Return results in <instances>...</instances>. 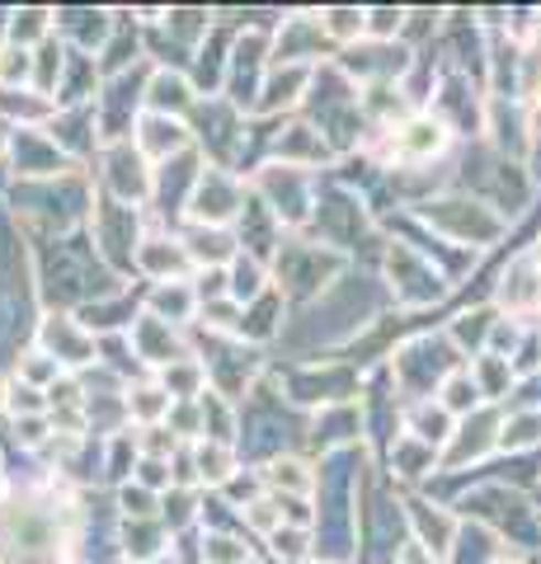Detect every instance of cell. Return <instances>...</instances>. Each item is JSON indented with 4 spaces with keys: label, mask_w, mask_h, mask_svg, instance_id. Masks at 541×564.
<instances>
[{
    "label": "cell",
    "mask_w": 541,
    "mask_h": 564,
    "mask_svg": "<svg viewBox=\"0 0 541 564\" xmlns=\"http://www.w3.org/2000/svg\"><path fill=\"white\" fill-rule=\"evenodd\" d=\"M414 429H419L414 437L424 447L447 443V437H452V414L443 410V404H419V410H414Z\"/></svg>",
    "instance_id": "cell-11"
},
{
    "label": "cell",
    "mask_w": 541,
    "mask_h": 564,
    "mask_svg": "<svg viewBox=\"0 0 541 564\" xmlns=\"http://www.w3.org/2000/svg\"><path fill=\"white\" fill-rule=\"evenodd\" d=\"M443 141H447V132H443V122H433V118H414V122H405V128L396 132V161H410V165H424V161H433V155L443 151Z\"/></svg>",
    "instance_id": "cell-2"
},
{
    "label": "cell",
    "mask_w": 541,
    "mask_h": 564,
    "mask_svg": "<svg viewBox=\"0 0 541 564\" xmlns=\"http://www.w3.org/2000/svg\"><path fill=\"white\" fill-rule=\"evenodd\" d=\"M194 462H198V475H203L207 485H226V480H231V475H236L231 452H226L221 443H213V437H207V443H198Z\"/></svg>",
    "instance_id": "cell-9"
},
{
    "label": "cell",
    "mask_w": 541,
    "mask_h": 564,
    "mask_svg": "<svg viewBox=\"0 0 541 564\" xmlns=\"http://www.w3.org/2000/svg\"><path fill=\"white\" fill-rule=\"evenodd\" d=\"M207 560L213 564H246V545L231 536H207Z\"/></svg>",
    "instance_id": "cell-21"
},
{
    "label": "cell",
    "mask_w": 541,
    "mask_h": 564,
    "mask_svg": "<svg viewBox=\"0 0 541 564\" xmlns=\"http://www.w3.org/2000/svg\"><path fill=\"white\" fill-rule=\"evenodd\" d=\"M132 344L155 367H170V362L184 358L180 344H174V334H170V321H155V315H142V321L132 325Z\"/></svg>",
    "instance_id": "cell-3"
},
{
    "label": "cell",
    "mask_w": 541,
    "mask_h": 564,
    "mask_svg": "<svg viewBox=\"0 0 541 564\" xmlns=\"http://www.w3.org/2000/svg\"><path fill=\"white\" fill-rule=\"evenodd\" d=\"M151 104L155 109H170V113H184L188 109V85L180 80V76H155V85H151Z\"/></svg>",
    "instance_id": "cell-14"
},
{
    "label": "cell",
    "mask_w": 541,
    "mask_h": 564,
    "mask_svg": "<svg viewBox=\"0 0 541 564\" xmlns=\"http://www.w3.org/2000/svg\"><path fill=\"white\" fill-rule=\"evenodd\" d=\"M499 302L513 306V311H537L541 306V282L532 273V263L522 259L513 273H504V288H499Z\"/></svg>",
    "instance_id": "cell-6"
},
{
    "label": "cell",
    "mask_w": 541,
    "mask_h": 564,
    "mask_svg": "<svg viewBox=\"0 0 541 564\" xmlns=\"http://www.w3.org/2000/svg\"><path fill=\"white\" fill-rule=\"evenodd\" d=\"M400 20H405L400 10H372V14H363V29H372L377 39H391V33H400Z\"/></svg>",
    "instance_id": "cell-22"
},
{
    "label": "cell",
    "mask_w": 541,
    "mask_h": 564,
    "mask_svg": "<svg viewBox=\"0 0 541 564\" xmlns=\"http://www.w3.org/2000/svg\"><path fill=\"white\" fill-rule=\"evenodd\" d=\"M470 381H476V391L480 395H504V391H509V381H513V367H509V358H499V352H480V358H476V377H470Z\"/></svg>",
    "instance_id": "cell-8"
},
{
    "label": "cell",
    "mask_w": 541,
    "mask_h": 564,
    "mask_svg": "<svg viewBox=\"0 0 541 564\" xmlns=\"http://www.w3.org/2000/svg\"><path fill=\"white\" fill-rule=\"evenodd\" d=\"M302 85H306V70H302V66H292L283 80H273V85H269V99L259 104V109H278V104H292Z\"/></svg>",
    "instance_id": "cell-19"
},
{
    "label": "cell",
    "mask_w": 541,
    "mask_h": 564,
    "mask_svg": "<svg viewBox=\"0 0 541 564\" xmlns=\"http://www.w3.org/2000/svg\"><path fill=\"white\" fill-rule=\"evenodd\" d=\"M142 147L151 151V155H174V151H184L188 147V132H184V122L180 118H170V113H151L147 122H142Z\"/></svg>",
    "instance_id": "cell-5"
},
{
    "label": "cell",
    "mask_w": 541,
    "mask_h": 564,
    "mask_svg": "<svg viewBox=\"0 0 541 564\" xmlns=\"http://www.w3.org/2000/svg\"><path fill=\"white\" fill-rule=\"evenodd\" d=\"M151 306H155V311H161V315H170V321H184V315H188V311H194V306H198V296H194V292H188V288H180V282H174V288H170V292L161 288V292H155V296H151ZM161 315H155V321H161Z\"/></svg>",
    "instance_id": "cell-15"
},
{
    "label": "cell",
    "mask_w": 541,
    "mask_h": 564,
    "mask_svg": "<svg viewBox=\"0 0 541 564\" xmlns=\"http://www.w3.org/2000/svg\"><path fill=\"white\" fill-rule=\"evenodd\" d=\"M0 151H6V141H0Z\"/></svg>",
    "instance_id": "cell-24"
},
{
    "label": "cell",
    "mask_w": 541,
    "mask_h": 564,
    "mask_svg": "<svg viewBox=\"0 0 541 564\" xmlns=\"http://www.w3.org/2000/svg\"><path fill=\"white\" fill-rule=\"evenodd\" d=\"M499 447H528V443H541V414H528V419H518L513 429L504 423V433L495 437Z\"/></svg>",
    "instance_id": "cell-17"
},
{
    "label": "cell",
    "mask_w": 541,
    "mask_h": 564,
    "mask_svg": "<svg viewBox=\"0 0 541 564\" xmlns=\"http://www.w3.org/2000/svg\"><path fill=\"white\" fill-rule=\"evenodd\" d=\"M142 263L155 273V278H165V273H180L184 269V245H174V240H147L142 245Z\"/></svg>",
    "instance_id": "cell-12"
},
{
    "label": "cell",
    "mask_w": 541,
    "mask_h": 564,
    "mask_svg": "<svg viewBox=\"0 0 541 564\" xmlns=\"http://www.w3.org/2000/svg\"><path fill=\"white\" fill-rule=\"evenodd\" d=\"M43 344L57 352L52 362H66V367H80V362H90V352H95V344L85 339V334L66 321V315H52V321L43 325Z\"/></svg>",
    "instance_id": "cell-4"
},
{
    "label": "cell",
    "mask_w": 541,
    "mask_h": 564,
    "mask_svg": "<svg viewBox=\"0 0 541 564\" xmlns=\"http://www.w3.org/2000/svg\"><path fill=\"white\" fill-rule=\"evenodd\" d=\"M236 207H240V184L226 180L221 170H207L198 180V193H194V217L207 226H221Z\"/></svg>",
    "instance_id": "cell-1"
},
{
    "label": "cell",
    "mask_w": 541,
    "mask_h": 564,
    "mask_svg": "<svg viewBox=\"0 0 541 564\" xmlns=\"http://www.w3.org/2000/svg\"><path fill=\"white\" fill-rule=\"evenodd\" d=\"M128 410H132L137 419H147V423H151V419H161V414L170 410V395L161 391V386H147V391H137V395L128 400Z\"/></svg>",
    "instance_id": "cell-18"
},
{
    "label": "cell",
    "mask_w": 541,
    "mask_h": 564,
    "mask_svg": "<svg viewBox=\"0 0 541 564\" xmlns=\"http://www.w3.org/2000/svg\"><path fill=\"white\" fill-rule=\"evenodd\" d=\"M321 33H335V39H354V33H363V10H329L321 14Z\"/></svg>",
    "instance_id": "cell-20"
},
{
    "label": "cell",
    "mask_w": 541,
    "mask_h": 564,
    "mask_svg": "<svg viewBox=\"0 0 541 564\" xmlns=\"http://www.w3.org/2000/svg\"><path fill=\"white\" fill-rule=\"evenodd\" d=\"M188 254L194 259H207V263H221L226 254H231V240L221 236V226H198V231H188Z\"/></svg>",
    "instance_id": "cell-13"
},
{
    "label": "cell",
    "mask_w": 541,
    "mask_h": 564,
    "mask_svg": "<svg viewBox=\"0 0 541 564\" xmlns=\"http://www.w3.org/2000/svg\"><path fill=\"white\" fill-rule=\"evenodd\" d=\"M439 404L452 414V419H462V414H470L480 404V391H476V381H470V372H457V377H447L443 381V395H439Z\"/></svg>",
    "instance_id": "cell-10"
},
{
    "label": "cell",
    "mask_w": 541,
    "mask_h": 564,
    "mask_svg": "<svg viewBox=\"0 0 541 564\" xmlns=\"http://www.w3.org/2000/svg\"><path fill=\"white\" fill-rule=\"evenodd\" d=\"M269 480H273V485H288L292 494H311V485H316V475H311L302 462H283V456H278L273 470H269Z\"/></svg>",
    "instance_id": "cell-16"
},
{
    "label": "cell",
    "mask_w": 541,
    "mask_h": 564,
    "mask_svg": "<svg viewBox=\"0 0 541 564\" xmlns=\"http://www.w3.org/2000/svg\"><path fill=\"white\" fill-rule=\"evenodd\" d=\"M0 57H6V62H0V76H6V80H24V76H29L33 57H29L24 47H20V52H14V47H6V52H0Z\"/></svg>",
    "instance_id": "cell-23"
},
{
    "label": "cell",
    "mask_w": 541,
    "mask_h": 564,
    "mask_svg": "<svg viewBox=\"0 0 541 564\" xmlns=\"http://www.w3.org/2000/svg\"><path fill=\"white\" fill-rule=\"evenodd\" d=\"M203 381H207V372H203V362H194V358H180V362H170L165 367V386L161 391L174 400H194L198 391H203Z\"/></svg>",
    "instance_id": "cell-7"
}]
</instances>
